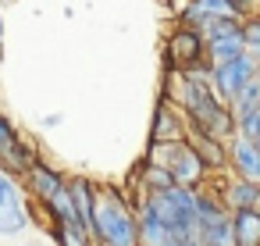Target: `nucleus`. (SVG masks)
Here are the masks:
<instances>
[{"label":"nucleus","mask_w":260,"mask_h":246,"mask_svg":"<svg viewBox=\"0 0 260 246\" xmlns=\"http://www.w3.org/2000/svg\"><path fill=\"white\" fill-rule=\"evenodd\" d=\"M89 235L93 246H139V218L121 186H100Z\"/></svg>","instance_id":"1"},{"label":"nucleus","mask_w":260,"mask_h":246,"mask_svg":"<svg viewBox=\"0 0 260 246\" xmlns=\"http://www.w3.org/2000/svg\"><path fill=\"white\" fill-rule=\"evenodd\" d=\"M32 225H36V210H32V200H29L22 178L0 168V242L29 235Z\"/></svg>","instance_id":"2"},{"label":"nucleus","mask_w":260,"mask_h":246,"mask_svg":"<svg viewBox=\"0 0 260 246\" xmlns=\"http://www.w3.org/2000/svg\"><path fill=\"white\" fill-rule=\"evenodd\" d=\"M146 157L164 164L171 171L175 186H182V189H203L207 178H210L189 139H182V143H146Z\"/></svg>","instance_id":"3"},{"label":"nucleus","mask_w":260,"mask_h":246,"mask_svg":"<svg viewBox=\"0 0 260 246\" xmlns=\"http://www.w3.org/2000/svg\"><path fill=\"white\" fill-rule=\"evenodd\" d=\"M203 65H210L207 61V40L200 36V29L178 22L164 43V72H192Z\"/></svg>","instance_id":"4"},{"label":"nucleus","mask_w":260,"mask_h":246,"mask_svg":"<svg viewBox=\"0 0 260 246\" xmlns=\"http://www.w3.org/2000/svg\"><path fill=\"white\" fill-rule=\"evenodd\" d=\"M196 210H200V239H203V246H235L232 210L221 203V196L210 186L196 189Z\"/></svg>","instance_id":"5"},{"label":"nucleus","mask_w":260,"mask_h":246,"mask_svg":"<svg viewBox=\"0 0 260 246\" xmlns=\"http://www.w3.org/2000/svg\"><path fill=\"white\" fill-rule=\"evenodd\" d=\"M40 150L29 136H22L15 129V121L8 114H0V168L11 171L15 178H25L32 171V164H40Z\"/></svg>","instance_id":"6"},{"label":"nucleus","mask_w":260,"mask_h":246,"mask_svg":"<svg viewBox=\"0 0 260 246\" xmlns=\"http://www.w3.org/2000/svg\"><path fill=\"white\" fill-rule=\"evenodd\" d=\"M253 79H256V61H253L249 54H242V57H235V61H228V65H214V68H210L214 93H217L224 104H232Z\"/></svg>","instance_id":"7"},{"label":"nucleus","mask_w":260,"mask_h":246,"mask_svg":"<svg viewBox=\"0 0 260 246\" xmlns=\"http://www.w3.org/2000/svg\"><path fill=\"white\" fill-rule=\"evenodd\" d=\"M182 139H189V121L175 100L160 97L150 118V143H182Z\"/></svg>","instance_id":"8"},{"label":"nucleus","mask_w":260,"mask_h":246,"mask_svg":"<svg viewBox=\"0 0 260 246\" xmlns=\"http://www.w3.org/2000/svg\"><path fill=\"white\" fill-rule=\"evenodd\" d=\"M22 186H25V193H29L32 203H50V200H57V196L68 193V175H64L61 168H54V164L40 161V164H32V171L22 178Z\"/></svg>","instance_id":"9"},{"label":"nucleus","mask_w":260,"mask_h":246,"mask_svg":"<svg viewBox=\"0 0 260 246\" xmlns=\"http://www.w3.org/2000/svg\"><path fill=\"white\" fill-rule=\"evenodd\" d=\"M207 186L221 196V203H224L228 210H249V207H260V182L235 178V175H214V178H207Z\"/></svg>","instance_id":"10"},{"label":"nucleus","mask_w":260,"mask_h":246,"mask_svg":"<svg viewBox=\"0 0 260 246\" xmlns=\"http://www.w3.org/2000/svg\"><path fill=\"white\" fill-rule=\"evenodd\" d=\"M228 175L260 182V146L239 132L228 139Z\"/></svg>","instance_id":"11"},{"label":"nucleus","mask_w":260,"mask_h":246,"mask_svg":"<svg viewBox=\"0 0 260 246\" xmlns=\"http://www.w3.org/2000/svg\"><path fill=\"white\" fill-rule=\"evenodd\" d=\"M96 193H100V182H93L89 175H82V171L68 175V196H72V207H75V214H79V221H82L86 228L93 225Z\"/></svg>","instance_id":"12"},{"label":"nucleus","mask_w":260,"mask_h":246,"mask_svg":"<svg viewBox=\"0 0 260 246\" xmlns=\"http://www.w3.org/2000/svg\"><path fill=\"white\" fill-rule=\"evenodd\" d=\"M189 143L192 150L200 153L207 175H228V143L224 139H214V136H203V132H189Z\"/></svg>","instance_id":"13"},{"label":"nucleus","mask_w":260,"mask_h":246,"mask_svg":"<svg viewBox=\"0 0 260 246\" xmlns=\"http://www.w3.org/2000/svg\"><path fill=\"white\" fill-rule=\"evenodd\" d=\"M207 18H242V11L232 4V0H189L178 22L196 29V25L207 22Z\"/></svg>","instance_id":"14"},{"label":"nucleus","mask_w":260,"mask_h":246,"mask_svg":"<svg viewBox=\"0 0 260 246\" xmlns=\"http://www.w3.org/2000/svg\"><path fill=\"white\" fill-rule=\"evenodd\" d=\"M232 232L235 246H260V207L232 210Z\"/></svg>","instance_id":"15"},{"label":"nucleus","mask_w":260,"mask_h":246,"mask_svg":"<svg viewBox=\"0 0 260 246\" xmlns=\"http://www.w3.org/2000/svg\"><path fill=\"white\" fill-rule=\"evenodd\" d=\"M242 54H246L242 29L232 33V36H221V40H210V43H207V61H210V68H214V65H228V61H235V57H242Z\"/></svg>","instance_id":"16"},{"label":"nucleus","mask_w":260,"mask_h":246,"mask_svg":"<svg viewBox=\"0 0 260 246\" xmlns=\"http://www.w3.org/2000/svg\"><path fill=\"white\" fill-rule=\"evenodd\" d=\"M228 107H232V114H235V129H239V121H242V118L256 114V111H260V79H253V82H249V86H246V89L228 104Z\"/></svg>","instance_id":"17"},{"label":"nucleus","mask_w":260,"mask_h":246,"mask_svg":"<svg viewBox=\"0 0 260 246\" xmlns=\"http://www.w3.org/2000/svg\"><path fill=\"white\" fill-rule=\"evenodd\" d=\"M196 29H200V36L210 43V40H221V36L239 33V29H242V18H207V22H200Z\"/></svg>","instance_id":"18"},{"label":"nucleus","mask_w":260,"mask_h":246,"mask_svg":"<svg viewBox=\"0 0 260 246\" xmlns=\"http://www.w3.org/2000/svg\"><path fill=\"white\" fill-rule=\"evenodd\" d=\"M242 40H246V54L253 61H260V15L242 18Z\"/></svg>","instance_id":"19"},{"label":"nucleus","mask_w":260,"mask_h":246,"mask_svg":"<svg viewBox=\"0 0 260 246\" xmlns=\"http://www.w3.org/2000/svg\"><path fill=\"white\" fill-rule=\"evenodd\" d=\"M235 132H239V136H246V139H253V143L260 146V111H256V114H249V118H242Z\"/></svg>","instance_id":"20"},{"label":"nucleus","mask_w":260,"mask_h":246,"mask_svg":"<svg viewBox=\"0 0 260 246\" xmlns=\"http://www.w3.org/2000/svg\"><path fill=\"white\" fill-rule=\"evenodd\" d=\"M232 4L242 11V18H249V15H260V0H232Z\"/></svg>","instance_id":"21"},{"label":"nucleus","mask_w":260,"mask_h":246,"mask_svg":"<svg viewBox=\"0 0 260 246\" xmlns=\"http://www.w3.org/2000/svg\"><path fill=\"white\" fill-rule=\"evenodd\" d=\"M43 125H47V129H54V125H61V114H47V118H43Z\"/></svg>","instance_id":"22"},{"label":"nucleus","mask_w":260,"mask_h":246,"mask_svg":"<svg viewBox=\"0 0 260 246\" xmlns=\"http://www.w3.org/2000/svg\"><path fill=\"white\" fill-rule=\"evenodd\" d=\"M256 79H260V61H256Z\"/></svg>","instance_id":"23"}]
</instances>
